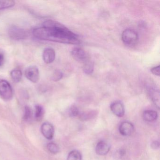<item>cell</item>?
Masks as SVG:
<instances>
[{"instance_id": "cell-4", "label": "cell", "mask_w": 160, "mask_h": 160, "mask_svg": "<svg viewBox=\"0 0 160 160\" xmlns=\"http://www.w3.org/2000/svg\"><path fill=\"white\" fill-rule=\"evenodd\" d=\"M9 35L13 40L19 41L24 40L28 37V33L24 29L17 26H12L9 30Z\"/></svg>"}, {"instance_id": "cell-26", "label": "cell", "mask_w": 160, "mask_h": 160, "mask_svg": "<svg viewBox=\"0 0 160 160\" xmlns=\"http://www.w3.org/2000/svg\"><path fill=\"white\" fill-rule=\"evenodd\" d=\"M125 153V152L124 150H120L118 152H116V156L119 157V158H120V157H122V156H123V155H124Z\"/></svg>"}, {"instance_id": "cell-17", "label": "cell", "mask_w": 160, "mask_h": 160, "mask_svg": "<svg viewBox=\"0 0 160 160\" xmlns=\"http://www.w3.org/2000/svg\"><path fill=\"white\" fill-rule=\"evenodd\" d=\"M82 155L78 151H72L67 157V160H82Z\"/></svg>"}, {"instance_id": "cell-23", "label": "cell", "mask_w": 160, "mask_h": 160, "mask_svg": "<svg viewBox=\"0 0 160 160\" xmlns=\"http://www.w3.org/2000/svg\"><path fill=\"white\" fill-rule=\"evenodd\" d=\"M32 116V112L31 109L29 107L26 106L25 108L23 118L25 120L28 121L30 119V118H31Z\"/></svg>"}, {"instance_id": "cell-19", "label": "cell", "mask_w": 160, "mask_h": 160, "mask_svg": "<svg viewBox=\"0 0 160 160\" xmlns=\"http://www.w3.org/2000/svg\"><path fill=\"white\" fill-rule=\"evenodd\" d=\"M47 149L49 152L53 154H56L59 152V148L56 143L50 142L47 145Z\"/></svg>"}, {"instance_id": "cell-13", "label": "cell", "mask_w": 160, "mask_h": 160, "mask_svg": "<svg viewBox=\"0 0 160 160\" xmlns=\"http://www.w3.org/2000/svg\"><path fill=\"white\" fill-rule=\"evenodd\" d=\"M157 117H158V114L154 110H145L143 114V118L144 120L148 122H151L156 120Z\"/></svg>"}, {"instance_id": "cell-5", "label": "cell", "mask_w": 160, "mask_h": 160, "mask_svg": "<svg viewBox=\"0 0 160 160\" xmlns=\"http://www.w3.org/2000/svg\"><path fill=\"white\" fill-rule=\"evenodd\" d=\"M25 76L31 82L36 83L40 79V71L37 66L34 65L30 66L25 70Z\"/></svg>"}, {"instance_id": "cell-10", "label": "cell", "mask_w": 160, "mask_h": 160, "mask_svg": "<svg viewBox=\"0 0 160 160\" xmlns=\"http://www.w3.org/2000/svg\"><path fill=\"white\" fill-rule=\"evenodd\" d=\"M43 60L47 64L54 62L56 59V52L53 48H48L44 50L42 53Z\"/></svg>"}, {"instance_id": "cell-2", "label": "cell", "mask_w": 160, "mask_h": 160, "mask_svg": "<svg viewBox=\"0 0 160 160\" xmlns=\"http://www.w3.org/2000/svg\"><path fill=\"white\" fill-rule=\"evenodd\" d=\"M138 36L135 31L131 29H127L122 32V40L125 45L133 47L138 42Z\"/></svg>"}, {"instance_id": "cell-11", "label": "cell", "mask_w": 160, "mask_h": 160, "mask_svg": "<svg viewBox=\"0 0 160 160\" xmlns=\"http://www.w3.org/2000/svg\"><path fill=\"white\" fill-rule=\"evenodd\" d=\"M110 146L107 142L103 140L99 141L95 148V152L99 155H105L110 150Z\"/></svg>"}, {"instance_id": "cell-24", "label": "cell", "mask_w": 160, "mask_h": 160, "mask_svg": "<svg viewBox=\"0 0 160 160\" xmlns=\"http://www.w3.org/2000/svg\"><path fill=\"white\" fill-rule=\"evenodd\" d=\"M160 66L159 65L155 66V67H152L151 69V72L154 75L159 76H160Z\"/></svg>"}, {"instance_id": "cell-1", "label": "cell", "mask_w": 160, "mask_h": 160, "mask_svg": "<svg viewBox=\"0 0 160 160\" xmlns=\"http://www.w3.org/2000/svg\"><path fill=\"white\" fill-rule=\"evenodd\" d=\"M33 36L39 40L61 43L78 45L80 43L79 37L62 24L48 20L42 27L34 29Z\"/></svg>"}, {"instance_id": "cell-25", "label": "cell", "mask_w": 160, "mask_h": 160, "mask_svg": "<svg viewBox=\"0 0 160 160\" xmlns=\"http://www.w3.org/2000/svg\"><path fill=\"white\" fill-rule=\"evenodd\" d=\"M151 146V148L152 149H157L159 148V147H160V143H159V141H154L152 143Z\"/></svg>"}, {"instance_id": "cell-9", "label": "cell", "mask_w": 160, "mask_h": 160, "mask_svg": "<svg viewBox=\"0 0 160 160\" xmlns=\"http://www.w3.org/2000/svg\"><path fill=\"white\" fill-rule=\"evenodd\" d=\"M134 128L133 125L129 122H123L121 123L119 131L121 134L124 136H130L133 132Z\"/></svg>"}, {"instance_id": "cell-8", "label": "cell", "mask_w": 160, "mask_h": 160, "mask_svg": "<svg viewBox=\"0 0 160 160\" xmlns=\"http://www.w3.org/2000/svg\"><path fill=\"white\" fill-rule=\"evenodd\" d=\"M42 134L47 139H52L54 136V128L53 125L48 122H44L41 126Z\"/></svg>"}, {"instance_id": "cell-20", "label": "cell", "mask_w": 160, "mask_h": 160, "mask_svg": "<svg viewBox=\"0 0 160 160\" xmlns=\"http://www.w3.org/2000/svg\"><path fill=\"white\" fill-rule=\"evenodd\" d=\"M96 112L92 111L91 112H87V113H82V114H79V118L82 120H87L93 118V117L96 116Z\"/></svg>"}, {"instance_id": "cell-7", "label": "cell", "mask_w": 160, "mask_h": 160, "mask_svg": "<svg viewBox=\"0 0 160 160\" xmlns=\"http://www.w3.org/2000/svg\"><path fill=\"white\" fill-rule=\"evenodd\" d=\"M110 109L112 113L118 117H122L125 113V108L123 103L120 101H115L111 103Z\"/></svg>"}, {"instance_id": "cell-15", "label": "cell", "mask_w": 160, "mask_h": 160, "mask_svg": "<svg viewBox=\"0 0 160 160\" xmlns=\"http://www.w3.org/2000/svg\"><path fill=\"white\" fill-rule=\"evenodd\" d=\"M22 75L23 74L22 71L19 69H14L11 72V78L13 81L16 83H18L21 81Z\"/></svg>"}, {"instance_id": "cell-6", "label": "cell", "mask_w": 160, "mask_h": 160, "mask_svg": "<svg viewBox=\"0 0 160 160\" xmlns=\"http://www.w3.org/2000/svg\"><path fill=\"white\" fill-rule=\"evenodd\" d=\"M73 58L78 62L85 63L89 60L86 51L80 48H75L71 52Z\"/></svg>"}, {"instance_id": "cell-14", "label": "cell", "mask_w": 160, "mask_h": 160, "mask_svg": "<svg viewBox=\"0 0 160 160\" xmlns=\"http://www.w3.org/2000/svg\"><path fill=\"white\" fill-rule=\"evenodd\" d=\"M45 111L43 107L40 105H37L35 106L34 111V118L37 121H40L42 119L44 115Z\"/></svg>"}, {"instance_id": "cell-3", "label": "cell", "mask_w": 160, "mask_h": 160, "mask_svg": "<svg viewBox=\"0 0 160 160\" xmlns=\"http://www.w3.org/2000/svg\"><path fill=\"white\" fill-rule=\"evenodd\" d=\"M13 96V90L11 84L5 79H0V97L5 101H9Z\"/></svg>"}, {"instance_id": "cell-16", "label": "cell", "mask_w": 160, "mask_h": 160, "mask_svg": "<svg viewBox=\"0 0 160 160\" xmlns=\"http://www.w3.org/2000/svg\"><path fill=\"white\" fill-rule=\"evenodd\" d=\"M94 70V65L91 61L88 60L84 63L83 71L87 74H90L93 72Z\"/></svg>"}, {"instance_id": "cell-21", "label": "cell", "mask_w": 160, "mask_h": 160, "mask_svg": "<svg viewBox=\"0 0 160 160\" xmlns=\"http://www.w3.org/2000/svg\"><path fill=\"white\" fill-rule=\"evenodd\" d=\"M63 77V73L60 70H57L54 72L51 77V79L54 81H58L61 80Z\"/></svg>"}, {"instance_id": "cell-18", "label": "cell", "mask_w": 160, "mask_h": 160, "mask_svg": "<svg viewBox=\"0 0 160 160\" xmlns=\"http://www.w3.org/2000/svg\"><path fill=\"white\" fill-rule=\"evenodd\" d=\"M15 5V2L13 1H0V10L12 8Z\"/></svg>"}, {"instance_id": "cell-12", "label": "cell", "mask_w": 160, "mask_h": 160, "mask_svg": "<svg viewBox=\"0 0 160 160\" xmlns=\"http://www.w3.org/2000/svg\"><path fill=\"white\" fill-rule=\"evenodd\" d=\"M148 93L151 99L156 107L160 108V92L159 90L154 88H149Z\"/></svg>"}, {"instance_id": "cell-22", "label": "cell", "mask_w": 160, "mask_h": 160, "mask_svg": "<svg viewBox=\"0 0 160 160\" xmlns=\"http://www.w3.org/2000/svg\"><path fill=\"white\" fill-rule=\"evenodd\" d=\"M69 114L71 117H76L80 114L79 109L75 105H72L69 109Z\"/></svg>"}, {"instance_id": "cell-27", "label": "cell", "mask_w": 160, "mask_h": 160, "mask_svg": "<svg viewBox=\"0 0 160 160\" xmlns=\"http://www.w3.org/2000/svg\"><path fill=\"white\" fill-rule=\"evenodd\" d=\"M4 61V57L2 53H0V67L3 65Z\"/></svg>"}]
</instances>
